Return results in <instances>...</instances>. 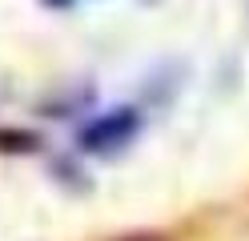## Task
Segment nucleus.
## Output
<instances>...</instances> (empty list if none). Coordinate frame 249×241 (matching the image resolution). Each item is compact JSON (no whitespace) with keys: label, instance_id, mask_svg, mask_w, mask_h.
I'll return each mask as SVG.
<instances>
[{"label":"nucleus","instance_id":"obj_1","mask_svg":"<svg viewBox=\"0 0 249 241\" xmlns=\"http://www.w3.org/2000/svg\"><path fill=\"white\" fill-rule=\"evenodd\" d=\"M133 129H137V112L129 109H121V112H108L105 121H97L89 129V133L81 137V145H89V149H108V145H124L133 137Z\"/></svg>","mask_w":249,"mask_h":241},{"label":"nucleus","instance_id":"obj_2","mask_svg":"<svg viewBox=\"0 0 249 241\" xmlns=\"http://www.w3.org/2000/svg\"><path fill=\"white\" fill-rule=\"evenodd\" d=\"M133 241H161V237H133Z\"/></svg>","mask_w":249,"mask_h":241}]
</instances>
